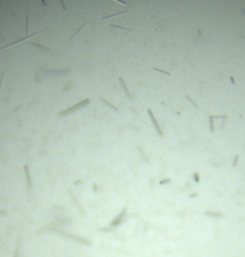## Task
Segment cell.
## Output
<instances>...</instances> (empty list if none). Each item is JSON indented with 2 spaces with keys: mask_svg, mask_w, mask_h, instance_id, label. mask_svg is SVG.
I'll list each match as a JSON object with an SVG mask.
<instances>
[{
  "mask_svg": "<svg viewBox=\"0 0 245 257\" xmlns=\"http://www.w3.org/2000/svg\"><path fill=\"white\" fill-rule=\"evenodd\" d=\"M4 76H5V71L3 72L1 78H0V91H1V87H3V82H4Z\"/></svg>",
  "mask_w": 245,
  "mask_h": 257,
  "instance_id": "9",
  "label": "cell"
},
{
  "mask_svg": "<svg viewBox=\"0 0 245 257\" xmlns=\"http://www.w3.org/2000/svg\"><path fill=\"white\" fill-rule=\"evenodd\" d=\"M125 214H126V208H124L122 209V212L117 216V218H115L112 222H111V227H115V226H118L120 222L124 220V218H125Z\"/></svg>",
  "mask_w": 245,
  "mask_h": 257,
  "instance_id": "1",
  "label": "cell"
},
{
  "mask_svg": "<svg viewBox=\"0 0 245 257\" xmlns=\"http://www.w3.org/2000/svg\"><path fill=\"white\" fill-rule=\"evenodd\" d=\"M207 215H213V216H221L220 213H206Z\"/></svg>",
  "mask_w": 245,
  "mask_h": 257,
  "instance_id": "10",
  "label": "cell"
},
{
  "mask_svg": "<svg viewBox=\"0 0 245 257\" xmlns=\"http://www.w3.org/2000/svg\"><path fill=\"white\" fill-rule=\"evenodd\" d=\"M119 82H120V84H121V87H122V89H124V91L126 93V95L130 97L131 95H130V93L127 91V89H126V85H125V83H124V80H122V78H119Z\"/></svg>",
  "mask_w": 245,
  "mask_h": 257,
  "instance_id": "6",
  "label": "cell"
},
{
  "mask_svg": "<svg viewBox=\"0 0 245 257\" xmlns=\"http://www.w3.org/2000/svg\"><path fill=\"white\" fill-rule=\"evenodd\" d=\"M87 103H89V100H85V101H83V102H79L77 106H73V107L70 108V110H67V111H65V112H61L60 114H61V116H64V114H69V113H71V112H73V111H76L78 107L84 106V105H87Z\"/></svg>",
  "mask_w": 245,
  "mask_h": 257,
  "instance_id": "3",
  "label": "cell"
},
{
  "mask_svg": "<svg viewBox=\"0 0 245 257\" xmlns=\"http://www.w3.org/2000/svg\"><path fill=\"white\" fill-rule=\"evenodd\" d=\"M237 161H238V156H236V159H234V162H233V166H236V164H237Z\"/></svg>",
  "mask_w": 245,
  "mask_h": 257,
  "instance_id": "15",
  "label": "cell"
},
{
  "mask_svg": "<svg viewBox=\"0 0 245 257\" xmlns=\"http://www.w3.org/2000/svg\"><path fill=\"white\" fill-rule=\"evenodd\" d=\"M129 11H125V12H119V13H114V15H110V16H105L102 17V19H107V18H113V17H118V16H121V15H125Z\"/></svg>",
  "mask_w": 245,
  "mask_h": 257,
  "instance_id": "5",
  "label": "cell"
},
{
  "mask_svg": "<svg viewBox=\"0 0 245 257\" xmlns=\"http://www.w3.org/2000/svg\"><path fill=\"white\" fill-rule=\"evenodd\" d=\"M171 181V179H165V180H162V181H160V184L162 185V184H167V183H169Z\"/></svg>",
  "mask_w": 245,
  "mask_h": 257,
  "instance_id": "12",
  "label": "cell"
},
{
  "mask_svg": "<svg viewBox=\"0 0 245 257\" xmlns=\"http://www.w3.org/2000/svg\"><path fill=\"white\" fill-rule=\"evenodd\" d=\"M111 26H112V28H118V29H122V30H126V31H131L130 29H127V28H122V26H118V25H113V24H111Z\"/></svg>",
  "mask_w": 245,
  "mask_h": 257,
  "instance_id": "8",
  "label": "cell"
},
{
  "mask_svg": "<svg viewBox=\"0 0 245 257\" xmlns=\"http://www.w3.org/2000/svg\"><path fill=\"white\" fill-rule=\"evenodd\" d=\"M195 181H198V174L195 173Z\"/></svg>",
  "mask_w": 245,
  "mask_h": 257,
  "instance_id": "14",
  "label": "cell"
},
{
  "mask_svg": "<svg viewBox=\"0 0 245 257\" xmlns=\"http://www.w3.org/2000/svg\"><path fill=\"white\" fill-rule=\"evenodd\" d=\"M0 4H1V0H0Z\"/></svg>",
  "mask_w": 245,
  "mask_h": 257,
  "instance_id": "16",
  "label": "cell"
},
{
  "mask_svg": "<svg viewBox=\"0 0 245 257\" xmlns=\"http://www.w3.org/2000/svg\"><path fill=\"white\" fill-rule=\"evenodd\" d=\"M155 71H159V72H162V73H165V75H167V76H169V73L168 72H166V71H163V70H159V69H154Z\"/></svg>",
  "mask_w": 245,
  "mask_h": 257,
  "instance_id": "11",
  "label": "cell"
},
{
  "mask_svg": "<svg viewBox=\"0 0 245 257\" xmlns=\"http://www.w3.org/2000/svg\"><path fill=\"white\" fill-rule=\"evenodd\" d=\"M85 24H87V23H84L83 25H81V26H79V28H78V30H77V31H76V32H74V34H73V35H72V36L70 37V40H72V39L74 37V36H76V35H77V34H78V32H79V31H81L82 29H83V28H84V25H85Z\"/></svg>",
  "mask_w": 245,
  "mask_h": 257,
  "instance_id": "7",
  "label": "cell"
},
{
  "mask_svg": "<svg viewBox=\"0 0 245 257\" xmlns=\"http://www.w3.org/2000/svg\"><path fill=\"white\" fill-rule=\"evenodd\" d=\"M114 1H117V3H119V4H121V5H127V3L121 1V0H114Z\"/></svg>",
  "mask_w": 245,
  "mask_h": 257,
  "instance_id": "13",
  "label": "cell"
},
{
  "mask_svg": "<svg viewBox=\"0 0 245 257\" xmlns=\"http://www.w3.org/2000/svg\"><path fill=\"white\" fill-rule=\"evenodd\" d=\"M148 114H149V117H150V120L153 121V124H154L155 128L158 130V133L160 135V136H162V131H161V128H160V126H159V124H158V121H156V119H155V117H154L153 112H152L150 110H148Z\"/></svg>",
  "mask_w": 245,
  "mask_h": 257,
  "instance_id": "2",
  "label": "cell"
},
{
  "mask_svg": "<svg viewBox=\"0 0 245 257\" xmlns=\"http://www.w3.org/2000/svg\"><path fill=\"white\" fill-rule=\"evenodd\" d=\"M24 171H25V177H26V181H28V187L30 189V186H31V179H30V174H29V168H28V166H24Z\"/></svg>",
  "mask_w": 245,
  "mask_h": 257,
  "instance_id": "4",
  "label": "cell"
}]
</instances>
